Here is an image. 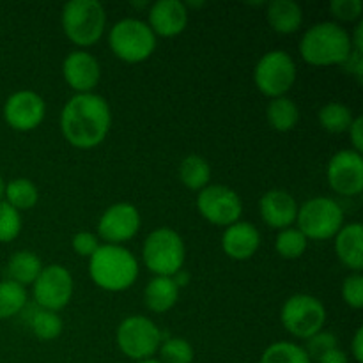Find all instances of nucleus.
I'll use <instances>...</instances> for the list:
<instances>
[{
    "label": "nucleus",
    "instance_id": "nucleus-28",
    "mask_svg": "<svg viewBox=\"0 0 363 363\" xmlns=\"http://www.w3.org/2000/svg\"><path fill=\"white\" fill-rule=\"evenodd\" d=\"M28 328L43 342H50L62 335L64 323L57 312L45 311V308H34L28 314Z\"/></svg>",
    "mask_w": 363,
    "mask_h": 363
},
{
    "label": "nucleus",
    "instance_id": "nucleus-3",
    "mask_svg": "<svg viewBox=\"0 0 363 363\" xmlns=\"http://www.w3.org/2000/svg\"><path fill=\"white\" fill-rule=\"evenodd\" d=\"M300 57L315 67L342 66L353 52L351 35L337 21H321L305 30L301 35Z\"/></svg>",
    "mask_w": 363,
    "mask_h": 363
},
{
    "label": "nucleus",
    "instance_id": "nucleus-9",
    "mask_svg": "<svg viewBox=\"0 0 363 363\" xmlns=\"http://www.w3.org/2000/svg\"><path fill=\"white\" fill-rule=\"evenodd\" d=\"M296 62L284 50H272L264 53L254 67L255 87L269 99L287 96V92L296 84Z\"/></svg>",
    "mask_w": 363,
    "mask_h": 363
},
{
    "label": "nucleus",
    "instance_id": "nucleus-2",
    "mask_svg": "<svg viewBox=\"0 0 363 363\" xmlns=\"http://www.w3.org/2000/svg\"><path fill=\"white\" fill-rule=\"evenodd\" d=\"M89 277L106 293H124L138 279V261L123 245H99L89 257Z\"/></svg>",
    "mask_w": 363,
    "mask_h": 363
},
{
    "label": "nucleus",
    "instance_id": "nucleus-38",
    "mask_svg": "<svg viewBox=\"0 0 363 363\" xmlns=\"http://www.w3.org/2000/svg\"><path fill=\"white\" fill-rule=\"evenodd\" d=\"M344 69L350 74H353L357 78V82L363 80V52H358V50H353L351 55L347 57L346 62L342 64Z\"/></svg>",
    "mask_w": 363,
    "mask_h": 363
},
{
    "label": "nucleus",
    "instance_id": "nucleus-8",
    "mask_svg": "<svg viewBox=\"0 0 363 363\" xmlns=\"http://www.w3.org/2000/svg\"><path fill=\"white\" fill-rule=\"evenodd\" d=\"M116 342L121 353L133 362L155 358L163 342V333L145 315H130L117 326Z\"/></svg>",
    "mask_w": 363,
    "mask_h": 363
},
{
    "label": "nucleus",
    "instance_id": "nucleus-44",
    "mask_svg": "<svg viewBox=\"0 0 363 363\" xmlns=\"http://www.w3.org/2000/svg\"><path fill=\"white\" fill-rule=\"evenodd\" d=\"M135 363H162L158 358H147V360H142V362H135Z\"/></svg>",
    "mask_w": 363,
    "mask_h": 363
},
{
    "label": "nucleus",
    "instance_id": "nucleus-34",
    "mask_svg": "<svg viewBox=\"0 0 363 363\" xmlns=\"http://www.w3.org/2000/svg\"><path fill=\"white\" fill-rule=\"evenodd\" d=\"M342 301L353 311H360L363 307V275L362 273H350L344 279L340 287Z\"/></svg>",
    "mask_w": 363,
    "mask_h": 363
},
{
    "label": "nucleus",
    "instance_id": "nucleus-6",
    "mask_svg": "<svg viewBox=\"0 0 363 363\" xmlns=\"http://www.w3.org/2000/svg\"><path fill=\"white\" fill-rule=\"evenodd\" d=\"M108 45L119 60L126 64H140L151 59L158 38L145 21L138 18H123L110 28Z\"/></svg>",
    "mask_w": 363,
    "mask_h": 363
},
{
    "label": "nucleus",
    "instance_id": "nucleus-39",
    "mask_svg": "<svg viewBox=\"0 0 363 363\" xmlns=\"http://www.w3.org/2000/svg\"><path fill=\"white\" fill-rule=\"evenodd\" d=\"M347 135H350L351 145H353L351 149L357 152H362L363 151V119L360 116L354 117L353 124H351V128L347 130Z\"/></svg>",
    "mask_w": 363,
    "mask_h": 363
},
{
    "label": "nucleus",
    "instance_id": "nucleus-14",
    "mask_svg": "<svg viewBox=\"0 0 363 363\" xmlns=\"http://www.w3.org/2000/svg\"><path fill=\"white\" fill-rule=\"evenodd\" d=\"M330 188L342 197H357L363 191V156L353 149H342L330 158L326 167Z\"/></svg>",
    "mask_w": 363,
    "mask_h": 363
},
{
    "label": "nucleus",
    "instance_id": "nucleus-27",
    "mask_svg": "<svg viewBox=\"0 0 363 363\" xmlns=\"http://www.w3.org/2000/svg\"><path fill=\"white\" fill-rule=\"evenodd\" d=\"M318 121L326 133L342 135L347 133V130L353 124L354 116L353 110L347 105L339 101H330L318 112Z\"/></svg>",
    "mask_w": 363,
    "mask_h": 363
},
{
    "label": "nucleus",
    "instance_id": "nucleus-17",
    "mask_svg": "<svg viewBox=\"0 0 363 363\" xmlns=\"http://www.w3.org/2000/svg\"><path fill=\"white\" fill-rule=\"evenodd\" d=\"M190 11L179 0H158L147 11L149 28L156 38H176L188 27Z\"/></svg>",
    "mask_w": 363,
    "mask_h": 363
},
{
    "label": "nucleus",
    "instance_id": "nucleus-7",
    "mask_svg": "<svg viewBox=\"0 0 363 363\" xmlns=\"http://www.w3.org/2000/svg\"><path fill=\"white\" fill-rule=\"evenodd\" d=\"M344 223V209L335 199L312 197L298 208L296 227L307 240H333Z\"/></svg>",
    "mask_w": 363,
    "mask_h": 363
},
{
    "label": "nucleus",
    "instance_id": "nucleus-33",
    "mask_svg": "<svg viewBox=\"0 0 363 363\" xmlns=\"http://www.w3.org/2000/svg\"><path fill=\"white\" fill-rule=\"evenodd\" d=\"M23 227L21 213L0 201V243H11L16 240Z\"/></svg>",
    "mask_w": 363,
    "mask_h": 363
},
{
    "label": "nucleus",
    "instance_id": "nucleus-21",
    "mask_svg": "<svg viewBox=\"0 0 363 363\" xmlns=\"http://www.w3.org/2000/svg\"><path fill=\"white\" fill-rule=\"evenodd\" d=\"M266 20L277 34H296L303 25V9L294 0H272L266 6Z\"/></svg>",
    "mask_w": 363,
    "mask_h": 363
},
{
    "label": "nucleus",
    "instance_id": "nucleus-11",
    "mask_svg": "<svg viewBox=\"0 0 363 363\" xmlns=\"http://www.w3.org/2000/svg\"><path fill=\"white\" fill-rule=\"evenodd\" d=\"M73 293V275L62 264L45 266L35 282L32 284V296H34L35 305L45 311H62L69 305Z\"/></svg>",
    "mask_w": 363,
    "mask_h": 363
},
{
    "label": "nucleus",
    "instance_id": "nucleus-20",
    "mask_svg": "<svg viewBox=\"0 0 363 363\" xmlns=\"http://www.w3.org/2000/svg\"><path fill=\"white\" fill-rule=\"evenodd\" d=\"M335 254L339 261L351 269V273H362L363 269V227L360 222L344 223L337 233Z\"/></svg>",
    "mask_w": 363,
    "mask_h": 363
},
{
    "label": "nucleus",
    "instance_id": "nucleus-29",
    "mask_svg": "<svg viewBox=\"0 0 363 363\" xmlns=\"http://www.w3.org/2000/svg\"><path fill=\"white\" fill-rule=\"evenodd\" d=\"M28 303V293L25 287L13 280H0V321L20 315Z\"/></svg>",
    "mask_w": 363,
    "mask_h": 363
},
{
    "label": "nucleus",
    "instance_id": "nucleus-32",
    "mask_svg": "<svg viewBox=\"0 0 363 363\" xmlns=\"http://www.w3.org/2000/svg\"><path fill=\"white\" fill-rule=\"evenodd\" d=\"M162 363H194V346L183 337H170L163 340L158 350Z\"/></svg>",
    "mask_w": 363,
    "mask_h": 363
},
{
    "label": "nucleus",
    "instance_id": "nucleus-30",
    "mask_svg": "<svg viewBox=\"0 0 363 363\" xmlns=\"http://www.w3.org/2000/svg\"><path fill=\"white\" fill-rule=\"evenodd\" d=\"M259 363H312V360L300 344L279 340L266 347Z\"/></svg>",
    "mask_w": 363,
    "mask_h": 363
},
{
    "label": "nucleus",
    "instance_id": "nucleus-43",
    "mask_svg": "<svg viewBox=\"0 0 363 363\" xmlns=\"http://www.w3.org/2000/svg\"><path fill=\"white\" fill-rule=\"evenodd\" d=\"M4 188H6V183H4V177L2 174H0V201L4 199Z\"/></svg>",
    "mask_w": 363,
    "mask_h": 363
},
{
    "label": "nucleus",
    "instance_id": "nucleus-5",
    "mask_svg": "<svg viewBox=\"0 0 363 363\" xmlns=\"http://www.w3.org/2000/svg\"><path fill=\"white\" fill-rule=\"evenodd\" d=\"M142 261L155 277L176 275L186 261V247L181 234L170 227L152 230L142 245Z\"/></svg>",
    "mask_w": 363,
    "mask_h": 363
},
{
    "label": "nucleus",
    "instance_id": "nucleus-31",
    "mask_svg": "<svg viewBox=\"0 0 363 363\" xmlns=\"http://www.w3.org/2000/svg\"><path fill=\"white\" fill-rule=\"evenodd\" d=\"M308 240L303 236L298 227H289V229L279 230L275 238V252L282 259L287 261H294V259H300L301 255L307 252Z\"/></svg>",
    "mask_w": 363,
    "mask_h": 363
},
{
    "label": "nucleus",
    "instance_id": "nucleus-4",
    "mask_svg": "<svg viewBox=\"0 0 363 363\" xmlns=\"http://www.w3.org/2000/svg\"><path fill=\"white\" fill-rule=\"evenodd\" d=\"M62 32L78 50L99 43L106 30V11L99 0H71L60 13Z\"/></svg>",
    "mask_w": 363,
    "mask_h": 363
},
{
    "label": "nucleus",
    "instance_id": "nucleus-16",
    "mask_svg": "<svg viewBox=\"0 0 363 363\" xmlns=\"http://www.w3.org/2000/svg\"><path fill=\"white\" fill-rule=\"evenodd\" d=\"M62 77L77 94H89L99 84L101 66L87 50H73L62 62Z\"/></svg>",
    "mask_w": 363,
    "mask_h": 363
},
{
    "label": "nucleus",
    "instance_id": "nucleus-22",
    "mask_svg": "<svg viewBox=\"0 0 363 363\" xmlns=\"http://www.w3.org/2000/svg\"><path fill=\"white\" fill-rule=\"evenodd\" d=\"M179 300V287L172 277H152L144 289L145 308L155 314H165L172 311Z\"/></svg>",
    "mask_w": 363,
    "mask_h": 363
},
{
    "label": "nucleus",
    "instance_id": "nucleus-41",
    "mask_svg": "<svg viewBox=\"0 0 363 363\" xmlns=\"http://www.w3.org/2000/svg\"><path fill=\"white\" fill-rule=\"evenodd\" d=\"M351 357L357 363L363 362V328H358L354 332L353 340H351Z\"/></svg>",
    "mask_w": 363,
    "mask_h": 363
},
{
    "label": "nucleus",
    "instance_id": "nucleus-25",
    "mask_svg": "<svg viewBox=\"0 0 363 363\" xmlns=\"http://www.w3.org/2000/svg\"><path fill=\"white\" fill-rule=\"evenodd\" d=\"M179 179L184 184V188L191 191H201L211 181V165L208 160H204L199 155H188L184 156L183 162L179 163Z\"/></svg>",
    "mask_w": 363,
    "mask_h": 363
},
{
    "label": "nucleus",
    "instance_id": "nucleus-13",
    "mask_svg": "<svg viewBox=\"0 0 363 363\" xmlns=\"http://www.w3.org/2000/svg\"><path fill=\"white\" fill-rule=\"evenodd\" d=\"M142 225L140 211L130 202H117L106 208L98 220V238L105 245H123L133 240Z\"/></svg>",
    "mask_w": 363,
    "mask_h": 363
},
{
    "label": "nucleus",
    "instance_id": "nucleus-40",
    "mask_svg": "<svg viewBox=\"0 0 363 363\" xmlns=\"http://www.w3.org/2000/svg\"><path fill=\"white\" fill-rule=\"evenodd\" d=\"M318 363H350V358H347L346 351L340 350V347H333V350L326 351L323 357H319Z\"/></svg>",
    "mask_w": 363,
    "mask_h": 363
},
{
    "label": "nucleus",
    "instance_id": "nucleus-36",
    "mask_svg": "<svg viewBox=\"0 0 363 363\" xmlns=\"http://www.w3.org/2000/svg\"><path fill=\"white\" fill-rule=\"evenodd\" d=\"M330 14L339 21H357L363 13L362 0H332L328 6Z\"/></svg>",
    "mask_w": 363,
    "mask_h": 363
},
{
    "label": "nucleus",
    "instance_id": "nucleus-1",
    "mask_svg": "<svg viewBox=\"0 0 363 363\" xmlns=\"http://www.w3.org/2000/svg\"><path fill=\"white\" fill-rule=\"evenodd\" d=\"M60 133L73 147L89 151L105 142L112 128V110L101 94H74L62 106Z\"/></svg>",
    "mask_w": 363,
    "mask_h": 363
},
{
    "label": "nucleus",
    "instance_id": "nucleus-35",
    "mask_svg": "<svg viewBox=\"0 0 363 363\" xmlns=\"http://www.w3.org/2000/svg\"><path fill=\"white\" fill-rule=\"evenodd\" d=\"M333 347H339V339H337V335H333L332 332H326V330H321V332H318L315 335H312L311 339H307L305 351H307L311 360H318L319 357H323L326 351L333 350Z\"/></svg>",
    "mask_w": 363,
    "mask_h": 363
},
{
    "label": "nucleus",
    "instance_id": "nucleus-24",
    "mask_svg": "<svg viewBox=\"0 0 363 363\" xmlns=\"http://www.w3.org/2000/svg\"><path fill=\"white\" fill-rule=\"evenodd\" d=\"M266 119L268 124L279 133H289L296 128L300 121V108L296 103L287 96L275 98L266 106Z\"/></svg>",
    "mask_w": 363,
    "mask_h": 363
},
{
    "label": "nucleus",
    "instance_id": "nucleus-42",
    "mask_svg": "<svg viewBox=\"0 0 363 363\" xmlns=\"http://www.w3.org/2000/svg\"><path fill=\"white\" fill-rule=\"evenodd\" d=\"M172 280H174V282H176V286L181 289V287H184L188 284V280H190V275H188V273L184 272V269H179V272H177L176 275L172 277Z\"/></svg>",
    "mask_w": 363,
    "mask_h": 363
},
{
    "label": "nucleus",
    "instance_id": "nucleus-37",
    "mask_svg": "<svg viewBox=\"0 0 363 363\" xmlns=\"http://www.w3.org/2000/svg\"><path fill=\"white\" fill-rule=\"evenodd\" d=\"M99 238L96 236L94 233H89V230H80L73 236L71 240V247H73V252L80 257H91L96 250L99 248Z\"/></svg>",
    "mask_w": 363,
    "mask_h": 363
},
{
    "label": "nucleus",
    "instance_id": "nucleus-18",
    "mask_svg": "<svg viewBox=\"0 0 363 363\" xmlns=\"http://www.w3.org/2000/svg\"><path fill=\"white\" fill-rule=\"evenodd\" d=\"M298 202L289 191L269 190L259 201L261 218L269 229L284 230L294 227L298 216Z\"/></svg>",
    "mask_w": 363,
    "mask_h": 363
},
{
    "label": "nucleus",
    "instance_id": "nucleus-12",
    "mask_svg": "<svg viewBox=\"0 0 363 363\" xmlns=\"http://www.w3.org/2000/svg\"><path fill=\"white\" fill-rule=\"evenodd\" d=\"M197 209L206 222L218 227H229L240 222L243 201L233 188L225 184H208L197 195Z\"/></svg>",
    "mask_w": 363,
    "mask_h": 363
},
{
    "label": "nucleus",
    "instance_id": "nucleus-19",
    "mask_svg": "<svg viewBox=\"0 0 363 363\" xmlns=\"http://www.w3.org/2000/svg\"><path fill=\"white\" fill-rule=\"evenodd\" d=\"M261 247V233L250 222H236L225 227L222 236V250L233 261H248Z\"/></svg>",
    "mask_w": 363,
    "mask_h": 363
},
{
    "label": "nucleus",
    "instance_id": "nucleus-15",
    "mask_svg": "<svg viewBox=\"0 0 363 363\" xmlns=\"http://www.w3.org/2000/svg\"><path fill=\"white\" fill-rule=\"evenodd\" d=\"M7 126L20 133H28L41 126L46 116V103L34 91H16L6 99L2 110Z\"/></svg>",
    "mask_w": 363,
    "mask_h": 363
},
{
    "label": "nucleus",
    "instance_id": "nucleus-23",
    "mask_svg": "<svg viewBox=\"0 0 363 363\" xmlns=\"http://www.w3.org/2000/svg\"><path fill=\"white\" fill-rule=\"evenodd\" d=\"M43 268L45 266H43L41 259L38 257L35 252L18 250L7 261L6 272L7 277H9L7 280H13L21 287L32 286L39 277V273L43 272Z\"/></svg>",
    "mask_w": 363,
    "mask_h": 363
},
{
    "label": "nucleus",
    "instance_id": "nucleus-10",
    "mask_svg": "<svg viewBox=\"0 0 363 363\" xmlns=\"http://www.w3.org/2000/svg\"><path fill=\"white\" fill-rule=\"evenodd\" d=\"M280 321L287 333L296 339L307 340L325 328L326 308L321 300L312 294L298 293L284 301Z\"/></svg>",
    "mask_w": 363,
    "mask_h": 363
},
{
    "label": "nucleus",
    "instance_id": "nucleus-26",
    "mask_svg": "<svg viewBox=\"0 0 363 363\" xmlns=\"http://www.w3.org/2000/svg\"><path fill=\"white\" fill-rule=\"evenodd\" d=\"M2 201L7 202L16 211H27V209L38 206L39 190L34 181L27 179V177H16V179L6 183Z\"/></svg>",
    "mask_w": 363,
    "mask_h": 363
}]
</instances>
